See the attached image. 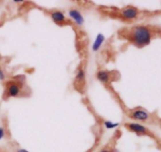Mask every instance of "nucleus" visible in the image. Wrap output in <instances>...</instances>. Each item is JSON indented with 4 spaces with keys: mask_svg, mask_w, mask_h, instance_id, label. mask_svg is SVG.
I'll list each match as a JSON object with an SVG mask.
<instances>
[{
    "mask_svg": "<svg viewBox=\"0 0 161 152\" xmlns=\"http://www.w3.org/2000/svg\"><path fill=\"white\" fill-rule=\"evenodd\" d=\"M52 20L55 23H62L65 21V16L61 11H54L50 14Z\"/></svg>",
    "mask_w": 161,
    "mask_h": 152,
    "instance_id": "8",
    "label": "nucleus"
},
{
    "mask_svg": "<svg viewBox=\"0 0 161 152\" xmlns=\"http://www.w3.org/2000/svg\"><path fill=\"white\" fill-rule=\"evenodd\" d=\"M69 16L72 18V20H74V22H76V24L81 26L84 23V18L83 17L82 14L79 12V10H77L76 9H70L69 12H68Z\"/></svg>",
    "mask_w": 161,
    "mask_h": 152,
    "instance_id": "5",
    "label": "nucleus"
},
{
    "mask_svg": "<svg viewBox=\"0 0 161 152\" xmlns=\"http://www.w3.org/2000/svg\"><path fill=\"white\" fill-rule=\"evenodd\" d=\"M105 40V37L102 33H98L96 36V39L94 40V43L92 45V51H97L101 48V45Z\"/></svg>",
    "mask_w": 161,
    "mask_h": 152,
    "instance_id": "7",
    "label": "nucleus"
},
{
    "mask_svg": "<svg viewBox=\"0 0 161 152\" xmlns=\"http://www.w3.org/2000/svg\"><path fill=\"white\" fill-rule=\"evenodd\" d=\"M17 152H29V151H28L27 150L23 149V148H21V149L17 150Z\"/></svg>",
    "mask_w": 161,
    "mask_h": 152,
    "instance_id": "15",
    "label": "nucleus"
},
{
    "mask_svg": "<svg viewBox=\"0 0 161 152\" xmlns=\"http://www.w3.org/2000/svg\"><path fill=\"white\" fill-rule=\"evenodd\" d=\"M126 127L131 132H134L138 135H145V136H149L152 138H155L153 134L150 131L148 130L145 126L138 124V123H128L126 125Z\"/></svg>",
    "mask_w": 161,
    "mask_h": 152,
    "instance_id": "2",
    "label": "nucleus"
},
{
    "mask_svg": "<svg viewBox=\"0 0 161 152\" xmlns=\"http://www.w3.org/2000/svg\"><path fill=\"white\" fill-rule=\"evenodd\" d=\"M154 37H161L160 27L138 25L135 26L131 32V39L138 47L147 46Z\"/></svg>",
    "mask_w": 161,
    "mask_h": 152,
    "instance_id": "1",
    "label": "nucleus"
},
{
    "mask_svg": "<svg viewBox=\"0 0 161 152\" xmlns=\"http://www.w3.org/2000/svg\"><path fill=\"white\" fill-rule=\"evenodd\" d=\"M5 136V130L3 127H0V140L3 139Z\"/></svg>",
    "mask_w": 161,
    "mask_h": 152,
    "instance_id": "12",
    "label": "nucleus"
},
{
    "mask_svg": "<svg viewBox=\"0 0 161 152\" xmlns=\"http://www.w3.org/2000/svg\"><path fill=\"white\" fill-rule=\"evenodd\" d=\"M104 124H105V126L108 129L114 128H115V127L119 126V123H113V122H110V121H105Z\"/></svg>",
    "mask_w": 161,
    "mask_h": 152,
    "instance_id": "11",
    "label": "nucleus"
},
{
    "mask_svg": "<svg viewBox=\"0 0 161 152\" xmlns=\"http://www.w3.org/2000/svg\"><path fill=\"white\" fill-rule=\"evenodd\" d=\"M97 78L98 80H100L101 82L103 84H108L110 80V73L107 71H99L97 73Z\"/></svg>",
    "mask_w": 161,
    "mask_h": 152,
    "instance_id": "9",
    "label": "nucleus"
},
{
    "mask_svg": "<svg viewBox=\"0 0 161 152\" xmlns=\"http://www.w3.org/2000/svg\"><path fill=\"white\" fill-rule=\"evenodd\" d=\"M5 80V74L3 70L0 68V80Z\"/></svg>",
    "mask_w": 161,
    "mask_h": 152,
    "instance_id": "13",
    "label": "nucleus"
},
{
    "mask_svg": "<svg viewBox=\"0 0 161 152\" xmlns=\"http://www.w3.org/2000/svg\"><path fill=\"white\" fill-rule=\"evenodd\" d=\"M76 82L78 83L79 84L85 83V73L81 68L77 71L76 76Z\"/></svg>",
    "mask_w": 161,
    "mask_h": 152,
    "instance_id": "10",
    "label": "nucleus"
},
{
    "mask_svg": "<svg viewBox=\"0 0 161 152\" xmlns=\"http://www.w3.org/2000/svg\"><path fill=\"white\" fill-rule=\"evenodd\" d=\"M123 18L126 20H134L138 16V11L137 9L130 7L123 9L121 13Z\"/></svg>",
    "mask_w": 161,
    "mask_h": 152,
    "instance_id": "4",
    "label": "nucleus"
},
{
    "mask_svg": "<svg viewBox=\"0 0 161 152\" xmlns=\"http://www.w3.org/2000/svg\"><path fill=\"white\" fill-rule=\"evenodd\" d=\"M130 117L134 120L137 121H142V122H149L152 120V115L149 112H147L144 109H138L132 111L130 114Z\"/></svg>",
    "mask_w": 161,
    "mask_h": 152,
    "instance_id": "3",
    "label": "nucleus"
},
{
    "mask_svg": "<svg viewBox=\"0 0 161 152\" xmlns=\"http://www.w3.org/2000/svg\"><path fill=\"white\" fill-rule=\"evenodd\" d=\"M160 123H161V122H160Z\"/></svg>",
    "mask_w": 161,
    "mask_h": 152,
    "instance_id": "16",
    "label": "nucleus"
},
{
    "mask_svg": "<svg viewBox=\"0 0 161 152\" xmlns=\"http://www.w3.org/2000/svg\"><path fill=\"white\" fill-rule=\"evenodd\" d=\"M100 152H113L111 150L109 149H107V148H105V149H102L101 151Z\"/></svg>",
    "mask_w": 161,
    "mask_h": 152,
    "instance_id": "14",
    "label": "nucleus"
},
{
    "mask_svg": "<svg viewBox=\"0 0 161 152\" xmlns=\"http://www.w3.org/2000/svg\"><path fill=\"white\" fill-rule=\"evenodd\" d=\"M21 92V88L16 83L9 84L7 88V93L9 97H17Z\"/></svg>",
    "mask_w": 161,
    "mask_h": 152,
    "instance_id": "6",
    "label": "nucleus"
}]
</instances>
